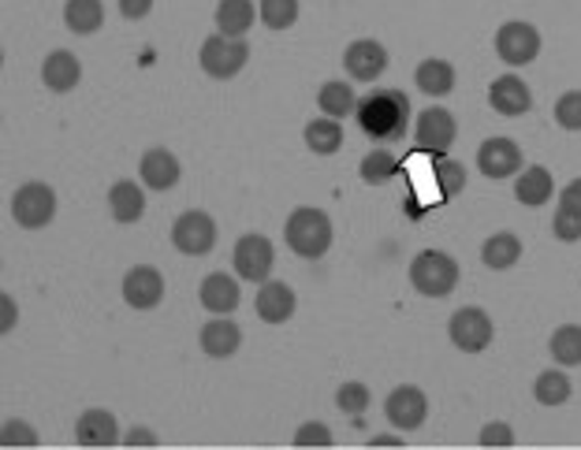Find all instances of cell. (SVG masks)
<instances>
[{
	"label": "cell",
	"instance_id": "cell-1",
	"mask_svg": "<svg viewBox=\"0 0 581 450\" xmlns=\"http://www.w3.org/2000/svg\"><path fill=\"white\" fill-rule=\"evenodd\" d=\"M354 119L373 142H399L410 127V97L402 90H373L358 101Z\"/></svg>",
	"mask_w": 581,
	"mask_h": 450
},
{
	"label": "cell",
	"instance_id": "cell-2",
	"mask_svg": "<svg viewBox=\"0 0 581 450\" xmlns=\"http://www.w3.org/2000/svg\"><path fill=\"white\" fill-rule=\"evenodd\" d=\"M332 220H328V212L321 209H309V205H303V209H295L284 223V242L287 250L295 253V257L303 261H321L328 250H332Z\"/></svg>",
	"mask_w": 581,
	"mask_h": 450
},
{
	"label": "cell",
	"instance_id": "cell-3",
	"mask_svg": "<svg viewBox=\"0 0 581 450\" xmlns=\"http://www.w3.org/2000/svg\"><path fill=\"white\" fill-rule=\"evenodd\" d=\"M410 287L425 298H447L458 287V261L444 250H421L410 261Z\"/></svg>",
	"mask_w": 581,
	"mask_h": 450
},
{
	"label": "cell",
	"instance_id": "cell-4",
	"mask_svg": "<svg viewBox=\"0 0 581 450\" xmlns=\"http://www.w3.org/2000/svg\"><path fill=\"white\" fill-rule=\"evenodd\" d=\"M198 64H202V71L209 74V79L228 82L250 64V45L242 42V37L213 34V37H205V42H202Z\"/></svg>",
	"mask_w": 581,
	"mask_h": 450
},
{
	"label": "cell",
	"instance_id": "cell-5",
	"mask_svg": "<svg viewBox=\"0 0 581 450\" xmlns=\"http://www.w3.org/2000/svg\"><path fill=\"white\" fill-rule=\"evenodd\" d=\"M56 217V191L49 183H23L12 194V220L19 228L37 231L49 228Z\"/></svg>",
	"mask_w": 581,
	"mask_h": 450
},
{
	"label": "cell",
	"instance_id": "cell-6",
	"mask_svg": "<svg viewBox=\"0 0 581 450\" xmlns=\"http://www.w3.org/2000/svg\"><path fill=\"white\" fill-rule=\"evenodd\" d=\"M495 56L511 68H526L540 56V31L533 23H522V19H511L495 31Z\"/></svg>",
	"mask_w": 581,
	"mask_h": 450
},
{
	"label": "cell",
	"instance_id": "cell-7",
	"mask_svg": "<svg viewBox=\"0 0 581 450\" xmlns=\"http://www.w3.org/2000/svg\"><path fill=\"white\" fill-rule=\"evenodd\" d=\"M231 265H236V276L247 279V284H265L273 276L276 265V250L265 234H242L236 242V253H231Z\"/></svg>",
	"mask_w": 581,
	"mask_h": 450
},
{
	"label": "cell",
	"instance_id": "cell-8",
	"mask_svg": "<svg viewBox=\"0 0 581 450\" xmlns=\"http://www.w3.org/2000/svg\"><path fill=\"white\" fill-rule=\"evenodd\" d=\"M172 246L186 253V257H205L217 246V220L202 209L183 212L180 220L172 223Z\"/></svg>",
	"mask_w": 581,
	"mask_h": 450
},
{
	"label": "cell",
	"instance_id": "cell-9",
	"mask_svg": "<svg viewBox=\"0 0 581 450\" xmlns=\"http://www.w3.org/2000/svg\"><path fill=\"white\" fill-rule=\"evenodd\" d=\"M447 335H452V343L463 354H481V350H489V346H492L495 327H492V316L485 313V309L466 305V309H458V313H452Z\"/></svg>",
	"mask_w": 581,
	"mask_h": 450
},
{
	"label": "cell",
	"instance_id": "cell-10",
	"mask_svg": "<svg viewBox=\"0 0 581 450\" xmlns=\"http://www.w3.org/2000/svg\"><path fill=\"white\" fill-rule=\"evenodd\" d=\"M455 135H458L455 116L440 105H429L414 124V146L421 153H433V157H444L455 146Z\"/></svg>",
	"mask_w": 581,
	"mask_h": 450
},
{
	"label": "cell",
	"instance_id": "cell-11",
	"mask_svg": "<svg viewBox=\"0 0 581 450\" xmlns=\"http://www.w3.org/2000/svg\"><path fill=\"white\" fill-rule=\"evenodd\" d=\"M384 417H388L399 432H418L429 417L425 391L414 388V383H402V388H396L388 399H384Z\"/></svg>",
	"mask_w": 581,
	"mask_h": 450
},
{
	"label": "cell",
	"instance_id": "cell-12",
	"mask_svg": "<svg viewBox=\"0 0 581 450\" xmlns=\"http://www.w3.org/2000/svg\"><path fill=\"white\" fill-rule=\"evenodd\" d=\"M343 68L354 82H377L388 71V49L380 42H373V37H358V42L346 45Z\"/></svg>",
	"mask_w": 581,
	"mask_h": 450
},
{
	"label": "cell",
	"instance_id": "cell-13",
	"mask_svg": "<svg viewBox=\"0 0 581 450\" xmlns=\"http://www.w3.org/2000/svg\"><path fill=\"white\" fill-rule=\"evenodd\" d=\"M124 302L138 313H149L164 302V276L153 265H135L124 276Z\"/></svg>",
	"mask_w": 581,
	"mask_h": 450
},
{
	"label": "cell",
	"instance_id": "cell-14",
	"mask_svg": "<svg viewBox=\"0 0 581 450\" xmlns=\"http://www.w3.org/2000/svg\"><path fill=\"white\" fill-rule=\"evenodd\" d=\"M477 168L485 180H511L522 172V149L514 138H489L477 149Z\"/></svg>",
	"mask_w": 581,
	"mask_h": 450
},
{
	"label": "cell",
	"instance_id": "cell-15",
	"mask_svg": "<svg viewBox=\"0 0 581 450\" xmlns=\"http://www.w3.org/2000/svg\"><path fill=\"white\" fill-rule=\"evenodd\" d=\"M198 302L209 309L213 316H231L242 302V290H239V279L228 276V272H213V276L202 279L198 287Z\"/></svg>",
	"mask_w": 581,
	"mask_h": 450
},
{
	"label": "cell",
	"instance_id": "cell-16",
	"mask_svg": "<svg viewBox=\"0 0 581 450\" xmlns=\"http://www.w3.org/2000/svg\"><path fill=\"white\" fill-rule=\"evenodd\" d=\"M254 309L265 324H287L298 309V298L284 279H265L258 290V298H254Z\"/></svg>",
	"mask_w": 581,
	"mask_h": 450
},
{
	"label": "cell",
	"instance_id": "cell-17",
	"mask_svg": "<svg viewBox=\"0 0 581 450\" xmlns=\"http://www.w3.org/2000/svg\"><path fill=\"white\" fill-rule=\"evenodd\" d=\"M183 168L180 161H175V153H168L164 146H153L143 153V164H138V180H143V186H149V191H172L175 183H180Z\"/></svg>",
	"mask_w": 581,
	"mask_h": 450
},
{
	"label": "cell",
	"instance_id": "cell-18",
	"mask_svg": "<svg viewBox=\"0 0 581 450\" xmlns=\"http://www.w3.org/2000/svg\"><path fill=\"white\" fill-rule=\"evenodd\" d=\"M489 105L500 112V116H511V119L526 116L533 108V90L519 79V74H500L489 86Z\"/></svg>",
	"mask_w": 581,
	"mask_h": 450
},
{
	"label": "cell",
	"instance_id": "cell-19",
	"mask_svg": "<svg viewBox=\"0 0 581 450\" xmlns=\"http://www.w3.org/2000/svg\"><path fill=\"white\" fill-rule=\"evenodd\" d=\"M198 343H202V354H209V358H231V354L242 346V327L236 321H228V316H213L209 324H202L198 332Z\"/></svg>",
	"mask_w": 581,
	"mask_h": 450
},
{
	"label": "cell",
	"instance_id": "cell-20",
	"mask_svg": "<svg viewBox=\"0 0 581 450\" xmlns=\"http://www.w3.org/2000/svg\"><path fill=\"white\" fill-rule=\"evenodd\" d=\"M42 82L53 93H71L82 82V64L79 56L68 49H53L42 64Z\"/></svg>",
	"mask_w": 581,
	"mask_h": 450
},
{
	"label": "cell",
	"instance_id": "cell-21",
	"mask_svg": "<svg viewBox=\"0 0 581 450\" xmlns=\"http://www.w3.org/2000/svg\"><path fill=\"white\" fill-rule=\"evenodd\" d=\"M551 194H556V180H551V172L545 164H529L514 175V198H519L522 205H529V209L548 205Z\"/></svg>",
	"mask_w": 581,
	"mask_h": 450
},
{
	"label": "cell",
	"instance_id": "cell-22",
	"mask_svg": "<svg viewBox=\"0 0 581 450\" xmlns=\"http://www.w3.org/2000/svg\"><path fill=\"white\" fill-rule=\"evenodd\" d=\"M75 439H79V447H116L119 443L116 417L109 409H87L75 420Z\"/></svg>",
	"mask_w": 581,
	"mask_h": 450
},
{
	"label": "cell",
	"instance_id": "cell-23",
	"mask_svg": "<svg viewBox=\"0 0 581 450\" xmlns=\"http://www.w3.org/2000/svg\"><path fill=\"white\" fill-rule=\"evenodd\" d=\"M109 212L116 223H138L146 217V194L135 180H119L109 186Z\"/></svg>",
	"mask_w": 581,
	"mask_h": 450
},
{
	"label": "cell",
	"instance_id": "cell-24",
	"mask_svg": "<svg viewBox=\"0 0 581 450\" xmlns=\"http://www.w3.org/2000/svg\"><path fill=\"white\" fill-rule=\"evenodd\" d=\"M481 261H485V268H492V272L514 268L522 261V239L514 231L489 234V239H485V246H481Z\"/></svg>",
	"mask_w": 581,
	"mask_h": 450
},
{
	"label": "cell",
	"instance_id": "cell-25",
	"mask_svg": "<svg viewBox=\"0 0 581 450\" xmlns=\"http://www.w3.org/2000/svg\"><path fill=\"white\" fill-rule=\"evenodd\" d=\"M414 86L421 93H429V97H447L455 90V68L447 60H440V56H429V60L418 64Z\"/></svg>",
	"mask_w": 581,
	"mask_h": 450
},
{
	"label": "cell",
	"instance_id": "cell-26",
	"mask_svg": "<svg viewBox=\"0 0 581 450\" xmlns=\"http://www.w3.org/2000/svg\"><path fill=\"white\" fill-rule=\"evenodd\" d=\"M101 23H105V4L101 0H68L64 4V26H68L71 34H98Z\"/></svg>",
	"mask_w": 581,
	"mask_h": 450
},
{
	"label": "cell",
	"instance_id": "cell-27",
	"mask_svg": "<svg viewBox=\"0 0 581 450\" xmlns=\"http://www.w3.org/2000/svg\"><path fill=\"white\" fill-rule=\"evenodd\" d=\"M317 108H321V116H328V119H346V116H354V108H358L354 86H346L343 79L324 82V86L317 90Z\"/></svg>",
	"mask_w": 581,
	"mask_h": 450
},
{
	"label": "cell",
	"instance_id": "cell-28",
	"mask_svg": "<svg viewBox=\"0 0 581 450\" xmlns=\"http://www.w3.org/2000/svg\"><path fill=\"white\" fill-rule=\"evenodd\" d=\"M254 26V0H220L217 4V34L247 37Z\"/></svg>",
	"mask_w": 581,
	"mask_h": 450
},
{
	"label": "cell",
	"instance_id": "cell-29",
	"mask_svg": "<svg viewBox=\"0 0 581 450\" xmlns=\"http://www.w3.org/2000/svg\"><path fill=\"white\" fill-rule=\"evenodd\" d=\"M303 135H306V146L314 149L317 157H332V153H340V146H343V127H340V119H328V116L309 119Z\"/></svg>",
	"mask_w": 581,
	"mask_h": 450
},
{
	"label": "cell",
	"instance_id": "cell-30",
	"mask_svg": "<svg viewBox=\"0 0 581 450\" xmlns=\"http://www.w3.org/2000/svg\"><path fill=\"white\" fill-rule=\"evenodd\" d=\"M574 395V383L563 369H545L537 380H533V399L540 402V406H563Z\"/></svg>",
	"mask_w": 581,
	"mask_h": 450
},
{
	"label": "cell",
	"instance_id": "cell-31",
	"mask_svg": "<svg viewBox=\"0 0 581 450\" xmlns=\"http://www.w3.org/2000/svg\"><path fill=\"white\" fill-rule=\"evenodd\" d=\"M358 175H362V183H369V186L391 183L399 175V157L391 153V149H373V153L362 157Z\"/></svg>",
	"mask_w": 581,
	"mask_h": 450
},
{
	"label": "cell",
	"instance_id": "cell-32",
	"mask_svg": "<svg viewBox=\"0 0 581 450\" xmlns=\"http://www.w3.org/2000/svg\"><path fill=\"white\" fill-rule=\"evenodd\" d=\"M551 358H556L563 369H578L581 365V324H563L551 332V343H548Z\"/></svg>",
	"mask_w": 581,
	"mask_h": 450
},
{
	"label": "cell",
	"instance_id": "cell-33",
	"mask_svg": "<svg viewBox=\"0 0 581 450\" xmlns=\"http://www.w3.org/2000/svg\"><path fill=\"white\" fill-rule=\"evenodd\" d=\"M258 19L269 31H290L298 23V0H258Z\"/></svg>",
	"mask_w": 581,
	"mask_h": 450
},
{
	"label": "cell",
	"instance_id": "cell-34",
	"mask_svg": "<svg viewBox=\"0 0 581 450\" xmlns=\"http://www.w3.org/2000/svg\"><path fill=\"white\" fill-rule=\"evenodd\" d=\"M433 175H436V186L444 198H458V194L466 191V168L452 161V157H436Z\"/></svg>",
	"mask_w": 581,
	"mask_h": 450
},
{
	"label": "cell",
	"instance_id": "cell-35",
	"mask_svg": "<svg viewBox=\"0 0 581 450\" xmlns=\"http://www.w3.org/2000/svg\"><path fill=\"white\" fill-rule=\"evenodd\" d=\"M369 388L358 380H346L340 383V391H335V406L343 409V414H351V417H362L365 409H369Z\"/></svg>",
	"mask_w": 581,
	"mask_h": 450
},
{
	"label": "cell",
	"instance_id": "cell-36",
	"mask_svg": "<svg viewBox=\"0 0 581 450\" xmlns=\"http://www.w3.org/2000/svg\"><path fill=\"white\" fill-rule=\"evenodd\" d=\"M551 234L559 242H581V212L570 205H559L556 217H551Z\"/></svg>",
	"mask_w": 581,
	"mask_h": 450
},
{
	"label": "cell",
	"instance_id": "cell-37",
	"mask_svg": "<svg viewBox=\"0 0 581 450\" xmlns=\"http://www.w3.org/2000/svg\"><path fill=\"white\" fill-rule=\"evenodd\" d=\"M556 124L563 130H581V90H567L556 101Z\"/></svg>",
	"mask_w": 581,
	"mask_h": 450
},
{
	"label": "cell",
	"instance_id": "cell-38",
	"mask_svg": "<svg viewBox=\"0 0 581 450\" xmlns=\"http://www.w3.org/2000/svg\"><path fill=\"white\" fill-rule=\"evenodd\" d=\"M0 443L4 447H37V432L26 420H4V428H0Z\"/></svg>",
	"mask_w": 581,
	"mask_h": 450
},
{
	"label": "cell",
	"instance_id": "cell-39",
	"mask_svg": "<svg viewBox=\"0 0 581 450\" xmlns=\"http://www.w3.org/2000/svg\"><path fill=\"white\" fill-rule=\"evenodd\" d=\"M295 447H332V432H328V425H321V420H306L295 432Z\"/></svg>",
	"mask_w": 581,
	"mask_h": 450
},
{
	"label": "cell",
	"instance_id": "cell-40",
	"mask_svg": "<svg viewBox=\"0 0 581 450\" xmlns=\"http://www.w3.org/2000/svg\"><path fill=\"white\" fill-rule=\"evenodd\" d=\"M477 443H481V447H514V428L503 425V420H492V425L481 428Z\"/></svg>",
	"mask_w": 581,
	"mask_h": 450
},
{
	"label": "cell",
	"instance_id": "cell-41",
	"mask_svg": "<svg viewBox=\"0 0 581 450\" xmlns=\"http://www.w3.org/2000/svg\"><path fill=\"white\" fill-rule=\"evenodd\" d=\"M149 12H153V0H119V15L130 19V23L146 19Z\"/></svg>",
	"mask_w": 581,
	"mask_h": 450
},
{
	"label": "cell",
	"instance_id": "cell-42",
	"mask_svg": "<svg viewBox=\"0 0 581 450\" xmlns=\"http://www.w3.org/2000/svg\"><path fill=\"white\" fill-rule=\"evenodd\" d=\"M127 447H157L161 439H157V432H149V428H130V432L124 436Z\"/></svg>",
	"mask_w": 581,
	"mask_h": 450
},
{
	"label": "cell",
	"instance_id": "cell-43",
	"mask_svg": "<svg viewBox=\"0 0 581 450\" xmlns=\"http://www.w3.org/2000/svg\"><path fill=\"white\" fill-rule=\"evenodd\" d=\"M559 205H570V209H578V212H581V180L567 183L563 191H559Z\"/></svg>",
	"mask_w": 581,
	"mask_h": 450
},
{
	"label": "cell",
	"instance_id": "cell-44",
	"mask_svg": "<svg viewBox=\"0 0 581 450\" xmlns=\"http://www.w3.org/2000/svg\"><path fill=\"white\" fill-rule=\"evenodd\" d=\"M0 309H4V324H0V332H12L15 321H19V313H15V302H12V295H0Z\"/></svg>",
	"mask_w": 581,
	"mask_h": 450
},
{
	"label": "cell",
	"instance_id": "cell-45",
	"mask_svg": "<svg viewBox=\"0 0 581 450\" xmlns=\"http://www.w3.org/2000/svg\"><path fill=\"white\" fill-rule=\"evenodd\" d=\"M369 447H402V432H399V436H388V432L373 436V439H369Z\"/></svg>",
	"mask_w": 581,
	"mask_h": 450
}]
</instances>
